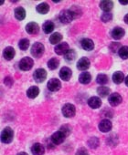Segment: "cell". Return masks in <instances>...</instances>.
Listing matches in <instances>:
<instances>
[{
  "mask_svg": "<svg viewBox=\"0 0 128 155\" xmlns=\"http://www.w3.org/2000/svg\"><path fill=\"white\" fill-rule=\"evenodd\" d=\"M46 78H47V72L43 68H38V69H36L35 72H34V74H33V79L38 83L43 82L46 80Z\"/></svg>",
  "mask_w": 128,
  "mask_h": 155,
  "instance_id": "7",
  "label": "cell"
},
{
  "mask_svg": "<svg viewBox=\"0 0 128 155\" xmlns=\"http://www.w3.org/2000/svg\"><path fill=\"white\" fill-rule=\"evenodd\" d=\"M54 28H55V25L52 21H46L42 26V29H43L44 33H46V34L51 33L54 30Z\"/></svg>",
  "mask_w": 128,
  "mask_h": 155,
  "instance_id": "24",
  "label": "cell"
},
{
  "mask_svg": "<svg viewBox=\"0 0 128 155\" xmlns=\"http://www.w3.org/2000/svg\"><path fill=\"white\" fill-rule=\"evenodd\" d=\"M92 81V76L89 72H83L79 76V81L82 84H89Z\"/></svg>",
  "mask_w": 128,
  "mask_h": 155,
  "instance_id": "21",
  "label": "cell"
},
{
  "mask_svg": "<svg viewBox=\"0 0 128 155\" xmlns=\"http://www.w3.org/2000/svg\"><path fill=\"white\" fill-rule=\"evenodd\" d=\"M88 105L92 108V109H99L102 105V101L99 97L93 96L91 97L88 100Z\"/></svg>",
  "mask_w": 128,
  "mask_h": 155,
  "instance_id": "16",
  "label": "cell"
},
{
  "mask_svg": "<svg viewBox=\"0 0 128 155\" xmlns=\"http://www.w3.org/2000/svg\"><path fill=\"white\" fill-rule=\"evenodd\" d=\"M39 94V89L36 86H32L27 91V96L29 99H35L38 97Z\"/></svg>",
  "mask_w": 128,
  "mask_h": 155,
  "instance_id": "23",
  "label": "cell"
},
{
  "mask_svg": "<svg viewBox=\"0 0 128 155\" xmlns=\"http://www.w3.org/2000/svg\"><path fill=\"white\" fill-rule=\"evenodd\" d=\"M26 31L30 35H36L39 31V27L35 22H30L26 26Z\"/></svg>",
  "mask_w": 128,
  "mask_h": 155,
  "instance_id": "15",
  "label": "cell"
},
{
  "mask_svg": "<svg viewBox=\"0 0 128 155\" xmlns=\"http://www.w3.org/2000/svg\"><path fill=\"white\" fill-rule=\"evenodd\" d=\"M61 112L65 118H72L75 116V113H76L75 106L71 103H67L62 107Z\"/></svg>",
  "mask_w": 128,
  "mask_h": 155,
  "instance_id": "2",
  "label": "cell"
},
{
  "mask_svg": "<svg viewBox=\"0 0 128 155\" xmlns=\"http://www.w3.org/2000/svg\"><path fill=\"white\" fill-rule=\"evenodd\" d=\"M59 18L60 22L63 24H69L74 19L70 9H64V10L60 11V13L59 15Z\"/></svg>",
  "mask_w": 128,
  "mask_h": 155,
  "instance_id": "3",
  "label": "cell"
},
{
  "mask_svg": "<svg viewBox=\"0 0 128 155\" xmlns=\"http://www.w3.org/2000/svg\"><path fill=\"white\" fill-rule=\"evenodd\" d=\"M119 3L121 5H128V0H127V1H124V0H123V1H122V0H121V1H119Z\"/></svg>",
  "mask_w": 128,
  "mask_h": 155,
  "instance_id": "41",
  "label": "cell"
},
{
  "mask_svg": "<svg viewBox=\"0 0 128 155\" xmlns=\"http://www.w3.org/2000/svg\"><path fill=\"white\" fill-rule=\"evenodd\" d=\"M124 34H125L124 29H123V28H120V27H116V28H114L112 30V32H111V36H112V38H113V39H115V40H119V39H121V38L124 36Z\"/></svg>",
  "mask_w": 128,
  "mask_h": 155,
  "instance_id": "14",
  "label": "cell"
},
{
  "mask_svg": "<svg viewBox=\"0 0 128 155\" xmlns=\"http://www.w3.org/2000/svg\"><path fill=\"white\" fill-rule=\"evenodd\" d=\"M96 82L100 85H104L108 82V77L105 74H99L96 78Z\"/></svg>",
  "mask_w": 128,
  "mask_h": 155,
  "instance_id": "32",
  "label": "cell"
},
{
  "mask_svg": "<svg viewBox=\"0 0 128 155\" xmlns=\"http://www.w3.org/2000/svg\"><path fill=\"white\" fill-rule=\"evenodd\" d=\"M60 131H62L64 134H65L66 136H68L70 133H71V130H72V129L69 127V126H67V125H65V126H62L61 128H60V130H59Z\"/></svg>",
  "mask_w": 128,
  "mask_h": 155,
  "instance_id": "37",
  "label": "cell"
},
{
  "mask_svg": "<svg viewBox=\"0 0 128 155\" xmlns=\"http://www.w3.org/2000/svg\"><path fill=\"white\" fill-rule=\"evenodd\" d=\"M81 46L82 48L84 49V50H87V51H91L94 48V43L92 39L90 38H83L82 41H81Z\"/></svg>",
  "mask_w": 128,
  "mask_h": 155,
  "instance_id": "17",
  "label": "cell"
},
{
  "mask_svg": "<svg viewBox=\"0 0 128 155\" xmlns=\"http://www.w3.org/2000/svg\"><path fill=\"white\" fill-rule=\"evenodd\" d=\"M14 138V132L10 127H6L1 132V141L5 144L12 142Z\"/></svg>",
  "mask_w": 128,
  "mask_h": 155,
  "instance_id": "1",
  "label": "cell"
},
{
  "mask_svg": "<svg viewBox=\"0 0 128 155\" xmlns=\"http://www.w3.org/2000/svg\"><path fill=\"white\" fill-rule=\"evenodd\" d=\"M101 19L103 22L106 23V22H109L113 19V15L110 13V12H104L102 16H101Z\"/></svg>",
  "mask_w": 128,
  "mask_h": 155,
  "instance_id": "35",
  "label": "cell"
},
{
  "mask_svg": "<svg viewBox=\"0 0 128 155\" xmlns=\"http://www.w3.org/2000/svg\"><path fill=\"white\" fill-rule=\"evenodd\" d=\"M97 93L102 98L107 97L110 94V89L108 87H105V86H101L97 89Z\"/></svg>",
  "mask_w": 128,
  "mask_h": 155,
  "instance_id": "28",
  "label": "cell"
},
{
  "mask_svg": "<svg viewBox=\"0 0 128 155\" xmlns=\"http://www.w3.org/2000/svg\"><path fill=\"white\" fill-rule=\"evenodd\" d=\"M17 155H29V154H28V153H26V152H24V151H22V152L18 153Z\"/></svg>",
  "mask_w": 128,
  "mask_h": 155,
  "instance_id": "43",
  "label": "cell"
},
{
  "mask_svg": "<svg viewBox=\"0 0 128 155\" xmlns=\"http://www.w3.org/2000/svg\"><path fill=\"white\" fill-rule=\"evenodd\" d=\"M66 137H67V136H66L65 134H64L62 131L58 130V131L54 132V133L51 135L50 140H51V142H52L53 144L59 145V144L62 143L64 140H65V138H66Z\"/></svg>",
  "mask_w": 128,
  "mask_h": 155,
  "instance_id": "6",
  "label": "cell"
},
{
  "mask_svg": "<svg viewBox=\"0 0 128 155\" xmlns=\"http://www.w3.org/2000/svg\"><path fill=\"white\" fill-rule=\"evenodd\" d=\"M31 152L33 155H43L45 152V148L40 143H35L31 147Z\"/></svg>",
  "mask_w": 128,
  "mask_h": 155,
  "instance_id": "18",
  "label": "cell"
},
{
  "mask_svg": "<svg viewBox=\"0 0 128 155\" xmlns=\"http://www.w3.org/2000/svg\"><path fill=\"white\" fill-rule=\"evenodd\" d=\"M15 55H16V51H15V49L12 47H7L4 49L3 56H4V58H5L6 60H11V59H13V58L15 57Z\"/></svg>",
  "mask_w": 128,
  "mask_h": 155,
  "instance_id": "19",
  "label": "cell"
},
{
  "mask_svg": "<svg viewBox=\"0 0 128 155\" xmlns=\"http://www.w3.org/2000/svg\"><path fill=\"white\" fill-rule=\"evenodd\" d=\"M88 144L91 148H96L99 145V140L95 137L90 139V140L88 141Z\"/></svg>",
  "mask_w": 128,
  "mask_h": 155,
  "instance_id": "36",
  "label": "cell"
},
{
  "mask_svg": "<svg viewBox=\"0 0 128 155\" xmlns=\"http://www.w3.org/2000/svg\"><path fill=\"white\" fill-rule=\"evenodd\" d=\"M34 65V61L31 58H29V57H26V58H23L20 61H19V67L21 70L23 71H28L29 69L32 68Z\"/></svg>",
  "mask_w": 128,
  "mask_h": 155,
  "instance_id": "5",
  "label": "cell"
},
{
  "mask_svg": "<svg viewBox=\"0 0 128 155\" xmlns=\"http://www.w3.org/2000/svg\"><path fill=\"white\" fill-rule=\"evenodd\" d=\"M72 75V71L68 67H63L59 70V78L61 80L65 81H68L71 80Z\"/></svg>",
  "mask_w": 128,
  "mask_h": 155,
  "instance_id": "8",
  "label": "cell"
},
{
  "mask_svg": "<svg viewBox=\"0 0 128 155\" xmlns=\"http://www.w3.org/2000/svg\"><path fill=\"white\" fill-rule=\"evenodd\" d=\"M70 11L72 12V16H73L74 19H75V18H80V17L82 16V14H83L82 9H81L78 6H72V7L70 8Z\"/></svg>",
  "mask_w": 128,
  "mask_h": 155,
  "instance_id": "29",
  "label": "cell"
},
{
  "mask_svg": "<svg viewBox=\"0 0 128 155\" xmlns=\"http://www.w3.org/2000/svg\"><path fill=\"white\" fill-rule=\"evenodd\" d=\"M45 50V47L42 43L36 42L31 47V55L35 58H40Z\"/></svg>",
  "mask_w": 128,
  "mask_h": 155,
  "instance_id": "4",
  "label": "cell"
},
{
  "mask_svg": "<svg viewBox=\"0 0 128 155\" xmlns=\"http://www.w3.org/2000/svg\"><path fill=\"white\" fill-rule=\"evenodd\" d=\"M76 155H89V153L85 148H80V149H78Z\"/></svg>",
  "mask_w": 128,
  "mask_h": 155,
  "instance_id": "38",
  "label": "cell"
},
{
  "mask_svg": "<svg viewBox=\"0 0 128 155\" xmlns=\"http://www.w3.org/2000/svg\"><path fill=\"white\" fill-rule=\"evenodd\" d=\"M112 127H113L112 122L107 119H104V120H101V122L99 123V126H98L99 130L102 132H109L112 130Z\"/></svg>",
  "mask_w": 128,
  "mask_h": 155,
  "instance_id": "12",
  "label": "cell"
},
{
  "mask_svg": "<svg viewBox=\"0 0 128 155\" xmlns=\"http://www.w3.org/2000/svg\"><path fill=\"white\" fill-rule=\"evenodd\" d=\"M62 39V35L60 33H53L50 37H49V42L52 44V45H58L59 44V42L61 41Z\"/></svg>",
  "mask_w": 128,
  "mask_h": 155,
  "instance_id": "25",
  "label": "cell"
},
{
  "mask_svg": "<svg viewBox=\"0 0 128 155\" xmlns=\"http://www.w3.org/2000/svg\"><path fill=\"white\" fill-rule=\"evenodd\" d=\"M122 101H123L122 96H121L119 93H117V92L112 93V94L109 96V99H108V101H109L110 105L113 106V107L118 106V105L122 102Z\"/></svg>",
  "mask_w": 128,
  "mask_h": 155,
  "instance_id": "9",
  "label": "cell"
},
{
  "mask_svg": "<svg viewBox=\"0 0 128 155\" xmlns=\"http://www.w3.org/2000/svg\"><path fill=\"white\" fill-rule=\"evenodd\" d=\"M59 59H57V58H50V59L48 61V67H49V68L51 69V70L56 69V68L59 67Z\"/></svg>",
  "mask_w": 128,
  "mask_h": 155,
  "instance_id": "31",
  "label": "cell"
},
{
  "mask_svg": "<svg viewBox=\"0 0 128 155\" xmlns=\"http://www.w3.org/2000/svg\"><path fill=\"white\" fill-rule=\"evenodd\" d=\"M113 7V2L111 0H104L100 3V8L104 12H109Z\"/></svg>",
  "mask_w": 128,
  "mask_h": 155,
  "instance_id": "20",
  "label": "cell"
},
{
  "mask_svg": "<svg viewBox=\"0 0 128 155\" xmlns=\"http://www.w3.org/2000/svg\"><path fill=\"white\" fill-rule=\"evenodd\" d=\"M90 65H91V62H90L89 58H82L77 62V68L79 70L84 71V70H87L90 68Z\"/></svg>",
  "mask_w": 128,
  "mask_h": 155,
  "instance_id": "13",
  "label": "cell"
},
{
  "mask_svg": "<svg viewBox=\"0 0 128 155\" xmlns=\"http://www.w3.org/2000/svg\"><path fill=\"white\" fill-rule=\"evenodd\" d=\"M118 55L122 59H127L128 58V47L123 46L118 51Z\"/></svg>",
  "mask_w": 128,
  "mask_h": 155,
  "instance_id": "30",
  "label": "cell"
},
{
  "mask_svg": "<svg viewBox=\"0 0 128 155\" xmlns=\"http://www.w3.org/2000/svg\"><path fill=\"white\" fill-rule=\"evenodd\" d=\"M29 47V40L27 38H23L19 42V48L21 50H27Z\"/></svg>",
  "mask_w": 128,
  "mask_h": 155,
  "instance_id": "33",
  "label": "cell"
},
{
  "mask_svg": "<svg viewBox=\"0 0 128 155\" xmlns=\"http://www.w3.org/2000/svg\"><path fill=\"white\" fill-rule=\"evenodd\" d=\"M123 21H124V23H125V24H127V25H128V14H126V15L124 16V18H123Z\"/></svg>",
  "mask_w": 128,
  "mask_h": 155,
  "instance_id": "40",
  "label": "cell"
},
{
  "mask_svg": "<svg viewBox=\"0 0 128 155\" xmlns=\"http://www.w3.org/2000/svg\"><path fill=\"white\" fill-rule=\"evenodd\" d=\"M48 89L50 91H53V92H55V91H59L60 90V88H61V83H60V81H59V80H57V79H51V80H49V81L48 82Z\"/></svg>",
  "mask_w": 128,
  "mask_h": 155,
  "instance_id": "11",
  "label": "cell"
},
{
  "mask_svg": "<svg viewBox=\"0 0 128 155\" xmlns=\"http://www.w3.org/2000/svg\"><path fill=\"white\" fill-rule=\"evenodd\" d=\"M124 82H125V85H126V86L128 87V76H127V77L125 78V80H124Z\"/></svg>",
  "mask_w": 128,
  "mask_h": 155,
  "instance_id": "42",
  "label": "cell"
},
{
  "mask_svg": "<svg viewBox=\"0 0 128 155\" xmlns=\"http://www.w3.org/2000/svg\"><path fill=\"white\" fill-rule=\"evenodd\" d=\"M15 17L18 20H23L26 18V11L23 8L19 7L15 9Z\"/></svg>",
  "mask_w": 128,
  "mask_h": 155,
  "instance_id": "27",
  "label": "cell"
},
{
  "mask_svg": "<svg viewBox=\"0 0 128 155\" xmlns=\"http://www.w3.org/2000/svg\"><path fill=\"white\" fill-rule=\"evenodd\" d=\"M36 10H37L38 13L45 15V14H47L49 11V6L47 3H41V4L37 6Z\"/></svg>",
  "mask_w": 128,
  "mask_h": 155,
  "instance_id": "26",
  "label": "cell"
},
{
  "mask_svg": "<svg viewBox=\"0 0 128 155\" xmlns=\"http://www.w3.org/2000/svg\"><path fill=\"white\" fill-rule=\"evenodd\" d=\"M4 82H5V84H6L7 86L10 87V86L13 84V80L11 79L10 77H7L6 79H5V81H4Z\"/></svg>",
  "mask_w": 128,
  "mask_h": 155,
  "instance_id": "39",
  "label": "cell"
},
{
  "mask_svg": "<svg viewBox=\"0 0 128 155\" xmlns=\"http://www.w3.org/2000/svg\"><path fill=\"white\" fill-rule=\"evenodd\" d=\"M124 75L121 71H116L113 75V81L115 84H121L124 81Z\"/></svg>",
  "mask_w": 128,
  "mask_h": 155,
  "instance_id": "22",
  "label": "cell"
},
{
  "mask_svg": "<svg viewBox=\"0 0 128 155\" xmlns=\"http://www.w3.org/2000/svg\"><path fill=\"white\" fill-rule=\"evenodd\" d=\"M64 57H65V59L68 60V61H72L75 59L76 58V52L73 50V49H69V51L64 55Z\"/></svg>",
  "mask_w": 128,
  "mask_h": 155,
  "instance_id": "34",
  "label": "cell"
},
{
  "mask_svg": "<svg viewBox=\"0 0 128 155\" xmlns=\"http://www.w3.org/2000/svg\"><path fill=\"white\" fill-rule=\"evenodd\" d=\"M55 53L57 55H65L68 51H69V45L66 42H63V43H59L55 47Z\"/></svg>",
  "mask_w": 128,
  "mask_h": 155,
  "instance_id": "10",
  "label": "cell"
}]
</instances>
